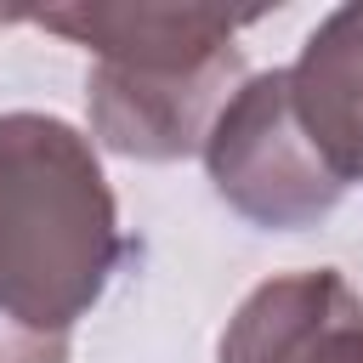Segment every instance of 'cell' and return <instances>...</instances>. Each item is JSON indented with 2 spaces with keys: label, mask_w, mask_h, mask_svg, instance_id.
Returning <instances> with one entry per match:
<instances>
[{
  "label": "cell",
  "mask_w": 363,
  "mask_h": 363,
  "mask_svg": "<svg viewBox=\"0 0 363 363\" xmlns=\"http://www.w3.org/2000/svg\"><path fill=\"white\" fill-rule=\"evenodd\" d=\"M119 210L91 136L51 113H0V306L68 335L119 267Z\"/></svg>",
  "instance_id": "obj_1"
},
{
  "label": "cell",
  "mask_w": 363,
  "mask_h": 363,
  "mask_svg": "<svg viewBox=\"0 0 363 363\" xmlns=\"http://www.w3.org/2000/svg\"><path fill=\"white\" fill-rule=\"evenodd\" d=\"M199 153H204V170H210L216 193L244 221L272 227V233L323 221L346 193L340 176L306 142V130L289 108L284 68L244 74V85L221 102Z\"/></svg>",
  "instance_id": "obj_2"
},
{
  "label": "cell",
  "mask_w": 363,
  "mask_h": 363,
  "mask_svg": "<svg viewBox=\"0 0 363 363\" xmlns=\"http://www.w3.org/2000/svg\"><path fill=\"white\" fill-rule=\"evenodd\" d=\"M244 85V57L227 51L204 68L182 74H147V68H113L96 62L85 79V113L91 136L125 159H187L204 147L221 102Z\"/></svg>",
  "instance_id": "obj_3"
},
{
  "label": "cell",
  "mask_w": 363,
  "mask_h": 363,
  "mask_svg": "<svg viewBox=\"0 0 363 363\" xmlns=\"http://www.w3.org/2000/svg\"><path fill=\"white\" fill-rule=\"evenodd\" d=\"M216 363H363V295L335 267L267 278L227 318Z\"/></svg>",
  "instance_id": "obj_4"
},
{
  "label": "cell",
  "mask_w": 363,
  "mask_h": 363,
  "mask_svg": "<svg viewBox=\"0 0 363 363\" xmlns=\"http://www.w3.org/2000/svg\"><path fill=\"white\" fill-rule=\"evenodd\" d=\"M17 17L68 34L74 45L96 51V62L147 68V74L204 68L238 51V28L255 23L250 11H216V6H51Z\"/></svg>",
  "instance_id": "obj_5"
},
{
  "label": "cell",
  "mask_w": 363,
  "mask_h": 363,
  "mask_svg": "<svg viewBox=\"0 0 363 363\" xmlns=\"http://www.w3.org/2000/svg\"><path fill=\"white\" fill-rule=\"evenodd\" d=\"M284 79L318 159L340 176V187L363 182V6L329 11Z\"/></svg>",
  "instance_id": "obj_6"
},
{
  "label": "cell",
  "mask_w": 363,
  "mask_h": 363,
  "mask_svg": "<svg viewBox=\"0 0 363 363\" xmlns=\"http://www.w3.org/2000/svg\"><path fill=\"white\" fill-rule=\"evenodd\" d=\"M0 363H68V335L28 329L0 306Z\"/></svg>",
  "instance_id": "obj_7"
}]
</instances>
